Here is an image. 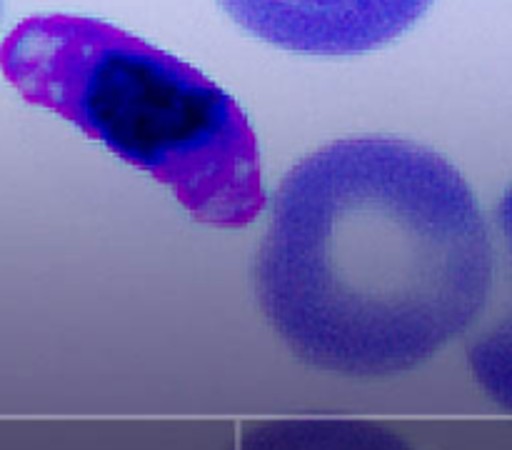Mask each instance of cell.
Masks as SVG:
<instances>
[{
    "instance_id": "cell-2",
    "label": "cell",
    "mask_w": 512,
    "mask_h": 450,
    "mask_svg": "<svg viewBox=\"0 0 512 450\" xmlns=\"http://www.w3.org/2000/svg\"><path fill=\"white\" fill-rule=\"evenodd\" d=\"M0 68L28 103L168 185L190 218L243 228L263 213L248 115L185 60L103 20L35 15L3 40Z\"/></svg>"
},
{
    "instance_id": "cell-3",
    "label": "cell",
    "mask_w": 512,
    "mask_h": 450,
    "mask_svg": "<svg viewBox=\"0 0 512 450\" xmlns=\"http://www.w3.org/2000/svg\"><path fill=\"white\" fill-rule=\"evenodd\" d=\"M255 38L308 55H358L413 28L433 0H220Z\"/></svg>"
},
{
    "instance_id": "cell-5",
    "label": "cell",
    "mask_w": 512,
    "mask_h": 450,
    "mask_svg": "<svg viewBox=\"0 0 512 450\" xmlns=\"http://www.w3.org/2000/svg\"><path fill=\"white\" fill-rule=\"evenodd\" d=\"M0 10H3V0H0Z\"/></svg>"
},
{
    "instance_id": "cell-4",
    "label": "cell",
    "mask_w": 512,
    "mask_h": 450,
    "mask_svg": "<svg viewBox=\"0 0 512 450\" xmlns=\"http://www.w3.org/2000/svg\"><path fill=\"white\" fill-rule=\"evenodd\" d=\"M498 248L493 245L495 315L473 345V370L488 393L512 410V188L495 210Z\"/></svg>"
},
{
    "instance_id": "cell-1",
    "label": "cell",
    "mask_w": 512,
    "mask_h": 450,
    "mask_svg": "<svg viewBox=\"0 0 512 450\" xmlns=\"http://www.w3.org/2000/svg\"><path fill=\"white\" fill-rule=\"evenodd\" d=\"M255 283L305 355L395 368L478 318L493 293V238L443 155L400 138H345L283 178Z\"/></svg>"
}]
</instances>
